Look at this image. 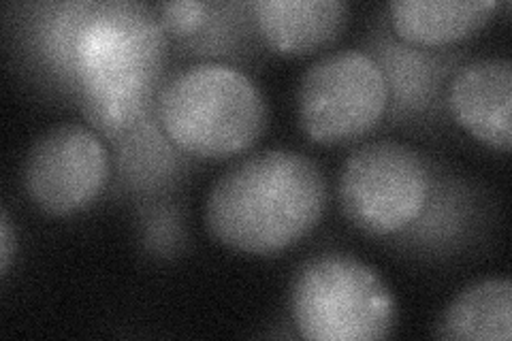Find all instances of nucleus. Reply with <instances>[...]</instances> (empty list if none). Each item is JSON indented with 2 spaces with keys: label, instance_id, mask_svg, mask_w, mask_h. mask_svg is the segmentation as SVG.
Instances as JSON below:
<instances>
[{
  "label": "nucleus",
  "instance_id": "0eeeda50",
  "mask_svg": "<svg viewBox=\"0 0 512 341\" xmlns=\"http://www.w3.org/2000/svg\"><path fill=\"white\" fill-rule=\"evenodd\" d=\"M111 173L101 137L84 124H56L32 143L24 188L45 214L69 216L99 199Z\"/></svg>",
  "mask_w": 512,
  "mask_h": 341
},
{
  "label": "nucleus",
  "instance_id": "9b49d317",
  "mask_svg": "<svg viewBox=\"0 0 512 341\" xmlns=\"http://www.w3.org/2000/svg\"><path fill=\"white\" fill-rule=\"evenodd\" d=\"M436 335L453 341H510V280L489 278L463 288L438 320Z\"/></svg>",
  "mask_w": 512,
  "mask_h": 341
},
{
  "label": "nucleus",
  "instance_id": "f257e3e1",
  "mask_svg": "<svg viewBox=\"0 0 512 341\" xmlns=\"http://www.w3.org/2000/svg\"><path fill=\"white\" fill-rule=\"evenodd\" d=\"M69 67L84 111L107 135L131 131L165 67L167 32L141 3H88L71 28Z\"/></svg>",
  "mask_w": 512,
  "mask_h": 341
},
{
  "label": "nucleus",
  "instance_id": "9d476101",
  "mask_svg": "<svg viewBox=\"0 0 512 341\" xmlns=\"http://www.w3.org/2000/svg\"><path fill=\"white\" fill-rule=\"evenodd\" d=\"M498 7V0H395L389 11L399 37L434 47L472 37Z\"/></svg>",
  "mask_w": 512,
  "mask_h": 341
},
{
  "label": "nucleus",
  "instance_id": "6e6552de",
  "mask_svg": "<svg viewBox=\"0 0 512 341\" xmlns=\"http://www.w3.org/2000/svg\"><path fill=\"white\" fill-rule=\"evenodd\" d=\"M455 120L480 143L510 152L512 145V62L480 58L463 67L448 90Z\"/></svg>",
  "mask_w": 512,
  "mask_h": 341
},
{
  "label": "nucleus",
  "instance_id": "1a4fd4ad",
  "mask_svg": "<svg viewBox=\"0 0 512 341\" xmlns=\"http://www.w3.org/2000/svg\"><path fill=\"white\" fill-rule=\"evenodd\" d=\"M267 43L284 56H308L342 35L346 0H259L252 5Z\"/></svg>",
  "mask_w": 512,
  "mask_h": 341
},
{
  "label": "nucleus",
  "instance_id": "ddd939ff",
  "mask_svg": "<svg viewBox=\"0 0 512 341\" xmlns=\"http://www.w3.org/2000/svg\"><path fill=\"white\" fill-rule=\"evenodd\" d=\"M13 258V229L7 211L0 214V273H7Z\"/></svg>",
  "mask_w": 512,
  "mask_h": 341
},
{
  "label": "nucleus",
  "instance_id": "f8f14e48",
  "mask_svg": "<svg viewBox=\"0 0 512 341\" xmlns=\"http://www.w3.org/2000/svg\"><path fill=\"white\" fill-rule=\"evenodd\" d=\"M207 7L199 0H178V3H160L158 22L167 35L186 37L195 32L205 20Z\"/></svg>",
  "mask_w": 512,
  "mask_h": 341
},
{
  "label": "nucleus",
  "instance_id": "f03ea898",
  "mask_svg": "<svg viewBox=\"0 0 512 341\" xmlns=\"http://www.w3.org/2000/svg\"><path fill=\"white\" fill-rule=\"evenodd\" d=\"M327 203L320 167L295 150H263L224 171L205 199V224L222 246L274 254L318 224Z\"/></svg>",
  "mask_w": 512,
  "mask_h": 341
},
{
  "label": "nucleus",
  "instance_id": "7ed1b4c3",
  "mask_svg": "<svg viewBox=\"0 0 512 341\" xmlns=\"http://www.w3.org/2000/svg\"><path fill=\"white\" fill-rule=\"evenodd\" d=\"M158 118L180 150L222 160L259 141L267 124V105L261 88L244 71L203 62L169 81L160 94Z\"/></svg>",
  "mask_w": 512,
  "mask_h": 341
},
{
  "label": "nucleus",
  "instance_id": "20e7f679",
  "mask_svg": "<svg viewBox=\"0 0 512 341\" xmlns=\"http://www.w3.org/2000/svg\"><path fill=\"white\" fill-rule=\"evenodd\" d=\"M293 322L310 341L387 339L397 303L380 273L348 254H323L301 267L291 290Z\"/></svg>",
  "mask_w": 512,
  "mask_h": 341
},
{
  "label": "nucleus",
  "instance_id": "423d86ee",
  "mask_svg": "<svg viewBox=\"0 0 512 341\" xmlns=\"http://www.w3.org/2000/svg\"><path fill=\"white\" fill-rule=\"evenodd\" d=\"M389 103V81L380 64L359 50L318 58L301 75L299 124L316 143H346L380 122Z\"/></svg>",
  "mask_w": 512,
  "mask_h": 341
},
{
  "label": "nucleus",
  "instance_id": "39448f33",
  "mask_svg": "<svg viewBox=\"0 0 512 341\" xmlns=\"http://www.w3.org/2000/svg\"><path fill=\"white\" fill-rule=\"evenodd\" d=\"M431 173L412 145L380 139L352 152L340 173V203L346 218L370 235L406 229L427 205Z\"/></svg>",
  "mask_w": 512,
  "mask_h": 341
}]
</instances>
